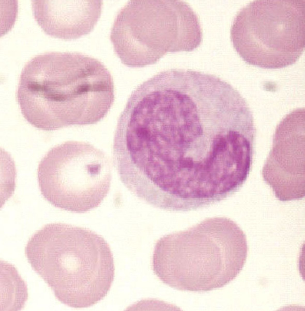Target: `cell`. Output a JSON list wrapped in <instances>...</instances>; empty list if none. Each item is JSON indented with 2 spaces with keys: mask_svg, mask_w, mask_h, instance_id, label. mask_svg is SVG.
<instances>
[{
  "mask_svg": "<svg viewBox=\"0 0 305 311\" xmlns=\"http://www.w3.org/2000/svg\"><path fill=\"white\" fill-rule=\"evenodd\" d=\"M41 194L55 207L76 213L98 207L102 202L76 176L75 145L70 142L53 147L39 165Z\"/></svg>",
  "mask_w": 305,
  "mask_h": 311,
  "instance_id": "6",
  "label": "cell"
},
{
  "mask_svg": "<svg viewBox=\"0 0 305 311\" xmlns=\"http://www.w3.org/2000/svg\"><path fill=\"white\" fill-rule=\"evenodd\" d=\"M101 0H33L34 17L47 34L65 40L89 34L100 18Z\"/></svg>",
  "mask_w": 305,
  "mask_h": 311,
  "instance_id": "8",
  "label": "cell"
},
{
  "mask_svg": "<svg viewBox=\"0 0 305 311\" xmlns=\"http://www.w3.org/2000/svg\"><path fill=\"white\" fill-rule=\"evenodd\" d=\"M263 175L280 201L298 200L304 197L303 127L293 123L277 127Z\"/></svg>",
  "mask_w": 305,
  "mask_h": 311,
  "instance_id": "7",
  "label": "cell"
},
{
  "mask_svg": "<svg viewBox=\"0 0 305 311\" xmlns=\"http://www.w3.org/2000/svg\"><path fill=\"white\" fill-rule=\"evenodd\" d=\"M27 258L62 303L75 308L103 299L113 282V254L104 238L88 228L60 223L45 225L28 241Z\"/></svg>",
  "mask_w": 305,
  "mask_h": 311,
  "instance_id": "2",
  "label": "cell"
},
{
  "mask_svg": "<svg viewBox=\"0 0 305 311\" xmlns=\"http://www.w3.org/2000/svg\"><path fill=\"white\" fill-rule=\"evenodd\" d=\"M235 129H236V128H235ZM230 130H231V129H230Z\"/></svg>",
  "mask_w": 305,
  "mask_h": 311,
  "instance_id": "10",
  "label": "cell"
},
{
  "mask_svg": "<svg viewBox=\"0 0 305 311\" xmlns=\"http://www.w3.org/2000/svg\"><path fill=\"white\" fill-rule=\"evenodd\" d=\"M28 296L26 284L12 264L0 260V311L23 308Z\"/></svg>",
  "mask_w": 305,
  "mask_h": 311,
  "instance_id": "9",
  "label": "cell"
},
{
  "mask_svg": "<svg viewBox=\"0 0 305 311\" xmlns=\"http://www.w3.org/2000/svg\"><path fill=\"white\" fill-rule=\"evenodd\" d=\"M107 90L95 58L78 52H49L25 65L16 98L29 123L51 131L91 124L104 106Z\"/></svg>",
  "mask_w": 305,
  "mask_h": 311,
  "instance_id": "1",
  "label": "cell"
},
{
  "mask_svg": "<svg viewBox=\"0 0 305 311\" xmlns=\"http://www.w3.org/2000/svg\"><path fill=\"white\" fill-rule=\"evenodd\" d=\"M168 265L182 291L204 292L221 286L229 261L223 233L207 218L175 233L167 254Z\"/></svg>",
  "mask_w": 305,
  "mask_h": 311,
  "instance_id": "5",
  "label": "cell"
},
{
  "mask_svg": "<svg viewBox=\"0 0 305 311\" xmlns=\"http://www.w3.org/2000/svg\"><path fill=\"white\" fill-rule=\"evenodd\" d=\"M198 16L181 0H130L121 9L110 39L122 63L130 67L154 64L169 53L191 51L200 44Z\"/></svg>",
  "mask_w": 305,
  "mask_h": 311,
  "instance_id": "3",
  "label": "cell"
},
{
  "mask_svg": "<svg viewBox=\"0 0 305 311\" xmlns=\"http://www.w3.org/2000/svg\"><path fill=\"white\" fill-rule=\"evenodd\" d=\"M305 0H255L235 16L230 38L246 63L278 69L295 63L305 44Z\"/></svg>",
  "mask_w": 305,
  "mask_h": 311,
  "instance_id": "4",
  "label": "cell"
}]
</instances>
